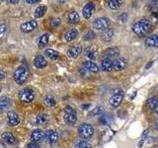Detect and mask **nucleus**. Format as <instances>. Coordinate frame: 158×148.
I'll use <instances>...</instances> for the list:
<instances>
[{"label":"nucleus","mask_w":158,"mask_h":148,"mask_svg":"<svg viewBox=\"0 0 158 148\" xmlns=\"http://www.w3.org/2000/svg\"><path fill=\"white\" fill-rule=\"evenodd\" d=\"M148 1H150V2H156V1H158V0H148Z\"/></svg>","instance_id":"nucleus-47"},{"label":"nucleus","mask_w":158,"mask_h":148,"mask_svg":"<svg viewBox=\"0 0 158 148\" xmlns=\"http://www.w3.org/2000/svg\"><path fill=\"white\" fill-rule=\"evenodd\" d=\"M154 127H155V130L158 131V120L155 121V125H154Z\"/></svg>","instance_id":"nucleus-44"},{"label":"nucleus","mask_w":158,"mask_h":148,"mask_svg":"<svg viewBox=\"0 0 158 148\" xmlns=\"http://www.w3.org/2000/svg\"><path fill=\"white\" fill-rule=\"evenodd\" d=\"M27 148H40V145L38 144L37 142H30L28 143V145H27Z\"/></svg>","instance_id":"nucleus-38"},{"label":"nucleus","mask_w":158,"mask_h":148,"mask_svg":"<svg viewBox=\"0 0 158 148\" xmlns=\"http://www.w3.org/2000/svg\"><path fill=\"white\" fill-rule=\"evenodd\" d=\"M158 105V98L157 97H151L147 100L146 102V107L150 110H155V108Z\"/></svg>","instance_id":"nucleus-26"},{"label":"nucleus","mask_w":158,"mask_h":148,"mask_svg":"<svg viewBox=\"0 0 158 148\" xmlns=\"http://www.w3.org/2000/svg\"><path fill=\"white\" fill-rule=\"evenodd\" d=\"M101 68L103 71H112L114 69V61L111 58L104 57L101 62Z\"/></svg>","instance_id":"nucleus-11"},{"label":"nucleus","mask_w":158,"mask_h":148,"mask_svg":"<svg viewBox=\"0 0 158 148\" xmlns=\"http://www.w3.org/2000/svg\"><path fill=\"white\" fill-rule=\"evenodd\" d=\"M84 53H85V56L89 59H94V58L96 57V51H94L92 47H87L85 49V51H84Z\"/></svg>","instance_id":"nucleus-32"},{"label":"nucleus","mask_w":158,"mask_h":148,"mask_svg":"<svg viewBox=\"0 0 158 148\" xmlns=\"http://www.w3.org/2000/svg\"><path fill=\"white\" fill-rule=\"evenodd\" d=\"M101 37H102V39H103L104 42H110V41H112V39L114 37V30L110 29V28L104 30L102 35H101Z\"/></svg>","instance_id":"nucleus-18"},{"label":"nucleus","mask_w":158,"mask_h":148,"mask_svg":"<svg viewBox=\"0 0 158 148\" xmlns=\"http://www.w3.org/2000/svg\"><path fill=\"white\" fill-rule=\"evenodd\" d=\"M118 53H120V51L117 48V47H113V48H109L105 51V57H108V58H111L112 60L113 59H115L118 56Z\"/></svg>","instance_id":"nucleus-21"},{"label":"nucleus","mask_w":158,"mask_h":148,"mask_svg":"<svg viewBox=\"0 0 158 148\" xmlns=\"http://www.w3.org/2000/svg\"><path fill=\"white\" fill-rule=\"evenodd\" d=\"M94 38H95V33H94V31H92V30H90V31L85 35L84 39H85V41H91Z\"/></svg>","instance_id":"nucleus-36"},{"label":"nucleus","mask_w":158,"mask_h":148,"mask_svg":"<svg viewBox=\"0 0 158 148\" xmlns=\"http://www.w3.org/2000/svg\"><path fill=\"white\" fill-rule=\"evenodd\" d=\"M48 39H49V36L48 34H44L43 36H41V38H40V39H39V47L44 48V47H46L48 43Z\"/></svg>","instance_id":"nucleus-30"},{"label":"nucleus","mask_w":158,"mask_h":148,"mask_svg":"<svg viewBox=\"0 0 158 148\" xmlns=\"http://www.w3.org/2000/svg\"><path fill=\"white\" fill-rule=\"evenodd\" d=\"M127 66V60L123 57H118L114 60V69L117 71H121Z\"/></svg>","instance_id":"nucleus-13"},{"label":"nucleus","mask_w":158,"mask_h":148,"mask_svg":"<svg viewBox=\"0 0 158 148\" xmlns=\"http://www.w3.org/2000/svg\"><path fill=\"white\" fill-rule=\"evenodd\" d=\"M75 148H92V145L86 140H78L75 143Z\"/></svg>","instance_id":"nucleus-31"},{"label":"nucleus","mask_w":158,"mask_h":148,"mask_svg":"<svg viewBox=\"0 0 158 148\" xmlns=\"http://www.w3.org/2000/svg\"><path fill=\"white\" fill-rule=\"evenodd\" d=\"M68 21L70 24H78L80 21V17L79 14L75 11V10H71L68 14Z\"/></svg>","instance_id":"nucleus-20"},{"label":"nucleus","mask_w":158,"mask_h":148,"mask_svg":"<svg viewBox=\"0 0 158 148\" xmlns=\"http://www.w3.org/2000/svg\"><path fill=\"white\" fill-rule=\"evenodd\" d=\"M44 53H46V56L49 59H52V60H56V59L58 58V56H59L58 52L56 51H54V49H52V48H48V49H46Z\"/></svg>","instance_id":"nucleus-28"},{"label":"nucleus","mask_w":158,"mask_h":148,"mask_svg":"<svg viewBox=\"0 0 158 148\" xmlns=\"http://www.w3.org/2000/svg\"><path fill=\"white\" fill-rule=\"evenodd\" d=\"M34 64H35V66H36L37 68H44L47 66V60H46V58H44L43 56H37L36 57H35L34 59Z\"/></svg>","instance_id":"nucleus-16"},{"label":"nucleus","mask_w":158,"mask_h":148,"mask_svg":"<svg viewBox=\"0 0 158 148\" xmlns=\"http://www.w3.org/2000/svg\"><path fill=\"white\" fill-rule=\"evenodd\" d=\"M103 112H104V109H103V107H101V106H98V107H96L94 110L91 112V115L92 116H96V115H101V113H103Z\"/></svg>","instance_id":"nucleus-34"},{"label":"nucleus","mask_w":158,"mask_h":148,"mask_svg":"<svg viewBox=\"0 0 158 148\" xmlns=\"http://www.w3.org/2000/svg\"><path fill=\"white\" fill-rule=\"evenodd\" d=\"M123 4V0H107V5L110 9L117 10Z\"/></svg>","instance_id":"nucleus-25"},{"label":"nucleus","mask_w":158,"mask_h":148,"mask_svg":"<svg viewBox=\"0 0 158 148\" xmlns=\"http://www.w3.org/2000/svg\"><path fill=\"white\" fill-rule=\"evenodd\" d=\"M93 11H94V3L93 2H87L85 4V6L83 7V11H82V14H83V17L85 19H90L92 14H93Z\"/></svg>","instance_id":"nucleus-9"},{"label":"nucleus","mask_w":158,"mask_h":148,"mask_svg":"<svg viewBox=\"0 0 158 148\" xmlns=\"http://www.w3.org/2000/svg\"><path fill=\"white\" fill-rule=\"evenodd\" d=\"M83 67L84 69H86L87 71H90V72H93V73H97L99 71V67L98 65L93 61H90V60H87L83 63Z\"/></svg>","instance_id":"nucleus-14"},{"label":"nucleus","mask_w":158,"mask_h":148,"mask_svg":"<svg viewBox=\"0 0 158 148\" xmlns=\"http://www.w3.org/2000/svg\"><path fill=\"white\" fill-rule=\"evenodd\" d=\"M145 44L150 47H158V35H152V36L146 38Z\"/></svg>","instance_id":"nucleus-15"},{"label":"nucleus","mask_w":158,"mask_h":148,"mask_svg":"<svg viewBox=\"0 0 158 148\" xmlns=\"http://www.w3.org/2000/svg\"><path fill=\"white\" fill-rule=\"evenodd\" d=\"M38 27V23L35 21V20H31V21H28L26 23H24L21 25V31L23 33H30L34 31L35 29Z\"/></svg>","instance_id":"nucleus-7"},{"label":"nucleus","mask_w":158,"mask_h":148,"mask_svg":"<svg viewBox=\"0 0 158 148\" xmlns=\"http://www.w3.org/2000/svg\"><path fill=\"white\" fill-rule=\"evenodd\" d=\"M2 139L8 144H14L16 142V137L11 132H4L2 134Z\"/></svg>","instance_id":"nucleus-24"},{"label":"nucleus","mask_w":158,"mask_h":148,"mask_svg":"<svg viewBox=\"0 0 158 148\" xmlns=\"http://www.w3.org/2000/svg\"><path fill=\"white\" fill-rule=\"evenodd\" d=\"M154 111H155V113H156V115H158V105H157V107L155 108V110H154Z\"/></svg>","instance_id":"nucleus-46"},{"label":"nucleus","mask_w":158,"mask_h":148,"mask_svg":"<svg viewBox=\"0 0 158 148\" xmlns=\"http://www.w3.org/2000/svg\"><path fill=\"white\" fill-rule=\"evenodd\" d=\"M5 78H6V72L0 69V81H3Z\"/></svg>","instance_id":"nucleus-39"},{"label":"nucleus","mask_w":158,"mask_h":148,"mask_svg":"<svg viewBox=\"0 0 158 148\" xmlns=\"http://www.w3.org/2000/svg\"><path fill=\"white\" fill-rule=\"evenodd\" d=\"M110 20L108 18H99V19H96L95 21L93 22L92 26L95 30H100V31H104V30H106L109 28L110 26Z\"/></svg>","instance_id":"nucleus-6"},{"label":"nucleus","mask_w":158,"mask_h":148,"mask_svg":"<svg viewBox=\"0 0 158 148\" xmlns=\"http://www.w3.org/2000/svg\"><path fill=\"white\" fill-rule=\"evenodd\" d=\"M0 148H6V145L3 144L2 142H0Z\"/></svg>","instance_id":"nucleus-45"},{"label":"nucleus","mask_w":158,"mask_h":148,"mask_svg":"<svg viewBox=\"0 0 158 148\" xmlns=\"http://www.w3.org/2000/svg\"><path fill=\"white\" fill-rule=\"evenodd\" d=\"M11 105V101L7 97H1L0 98V113H3Z\"/></svg>","instance_id":"nucleus-19"},{"label":"nucleus","mask_w":158,"mask_h":148,"mask_svg":"<svg viewBox=\"0 0 158 148\" xmlns=\"http://www.w3.org/2000/svg\"><path fill=\"white\" fill-rule=\"evenodd\" d=\"M44 138H46L48 143L53 144V143H56L58 139V133L53 130H47L46 134H44Z\"/></svg>","instance_id":"nucleus-8"},{"label":"nucleus","mask_w":158,"mask_h":148,"mask_svg":"<svg viewBox=\"0 0 158 148\" xmlns=\"http://www.w3.org/2000/svg\"><path fill=\"white\" fill-rule=\"evenodd\" d=\"M94 133V128L90 123L84 122L78 127V134L83 139H88L90 138Z\"/></svg>","instance_id":"nucleus-4"},{"label":"nucleus","mask_w":158,"mask_h":148,"mask_svg":"<svg viewBox=\"0 0 158 148\" xmlns=\"http://www.w3.org/2000/svg\"><path fill=\"white\" fill-rule=\"evenodd\" d=\"M0 92H1V87H0Z\"/></svg>","instance_id":"nucleus-48"},{"label":"nucleus","mask_w":158,"mask_h":148,"mask_svg":"<svg viewBox=\"0 0 158 148\" xmlns=\"http://www.w3.org/2000/svg\"><path fill=\"white\" fill-rule=\"evenodd\" d=\"M44 103H46V105L48 107H53L56 104V99H54L52 96H49V95L44 98Z\"/></svg>","instance_id":"nucleus-33"},{"label":"nucleus","mask_w":158,"mask_h":148,"mask_svg":"<svg viewBox=\"0 0 158 148\" xmlns=\"http://www.w3.org/2000/svg\"><path fill=\"white\" fill-rule=\"evenodd\" d=\"M151 22L147 19H141L139 21H136L132 26V31L136 36L144 37L147 33L150 31Z\"/></svg>","instance_id":"nucleus-1"},{"label":"nucleus","mask_w":158,"mask_h":148,"mask_svg":"<svg viewBox=\"0 0 158 148\" xmlns=\"http://www.w3.org/2000/svg\"><path fill=\"white\" fill-rule=\"evenodd\" d=\"M28 76H29V70L26 66L18 67L13 74L14 81L17 84H19V85H22V84H24L25 82H26Z\"/></svg>","instance_id":"nucleus-2"},{"label":"nucleus","mask_w":158,"mask_h":148,"mask_svg":"<svg viewBox=\"0 0 158 148\" xmlns=\"http://www.w3.org/2000/svg\"><path fill=\"white\" fill-rule=\"evenodd\" d=\"M7 117H8V125L10 126H16L19 125L20 118H19V116L15 112H8Z\"/></svg>","instance_id":"nucleus-10"},{"label":"nucleus","mask_w":158,"mask_h":148,"mask_svg":"<svg viewBox=\"0 0 158 148\" xmlns=\"http://www.w3.org/2000/svg\"><path fill=\"white\" fill-rule=\"evenodd\" d=\"M48 121V116L46 113H42V115H39L36 118V122L39 125H47Z\"/></svg>","instance_id":"nucleus-27"},{"label":"nucleus","mask_w":158,"mask_h":148,"mask_svg":"<svg viewBox=\"0 0 158 148\" xmlns=\"http://www.w3.org/2000/svg\"><path fill=\"white\" fill-rule=\"evenodd\" d=\"M60 23H61V20L59 19V18H57V17L52 18V21H51V25H52V27H53V28L58 27L59 25H60Z\"/></svg>","instance_id":"nucleus-35"},{"label":"nucleus","mask_w":158,"mask_h":148,"mask_svg":"<svg viewBox=\"0 0 158 148\" xmlns=\"http://www.w3.org/2000/svg\"><path fill=\"white\" fill-rule=\"evenodd\" d=\"M40 0H26V2L28 4H35V3H38Z\"/></svg>","instance_id":"nucleus-41"},{"label":"nucleus","mask_w":158,"mask_h":148,"mask_svg":"<svg viewBox=\"0 0 158 148\" xmlns=\"http://www.w3.org/2000/svg\"><path fill=\"white\" fill-rule=\"evenodd\" d=\"M5 31H6V26H5L4 24H1L0 25V36L3 35L5 33Z\"/></svg>","instance_id":"nucleus-40"},{"label":"nucleus","mask_w":158,"mask_h":148,"mask_svg":"<svg viewBox=\"0 0 158 148\" xmlns=\"http://www.w3.org/2000/svg\"><path fill=\"white\" fill-rule=\"evenodd\" d=\"M127 18H128V16H127V13H123V14H121V16H120V22H122L123 24L127 23Z\"/></svg>","instance_id":"nucleus-37"},{"label":"nucleus","mask_w":158,"mask_h":148,"mask_svg":"<svg viewBox=\"0 0 158 148\" xmlns=\"http://www.w3.org/2000/svg\"><path fill=\"white\" fill-rule=\"evenodd\" d=\"M34 98H35L34 92L29 88H25L19 92L20 101H22L24 103H31V102H33Z\"/></svg>","instance_id":"nucleus-5"},{"label":"nucleus","mask_w":158,"mask_h":148,"mask_svg":"<svg viewBox=\"0 0 158 148\" xmlns=\"http://www.w3.org/2000/svg\"><path fill=\"white\" fill-rule=\"evenodd\" d=\"M78 36V32L76 29H69L68 31L64 34V39L66 42H72Z\"/></svg>","instance_id":"nucleus-17"},{"label":"nucleus","mask_w":158,"mask_h":148,"mask_svg":"<svg viewBox=\"0 0 158 148\" xmlns=\"http://www.w3.org/2000/svg\"><path fill=\"white\" fill-rule=\"evenodd\" d=\"M123 94L120 93V94H115V95H113L111 98H110V100H109V103H110V105L112 107H118L121 105V103L123 102Z\"/></svg>","instance_id":"nucleus-12"},{"label":"nucleus","mask_w":158,"mask_h":148,"mask_svg":"<svg viewBox=\"0 0 158 148\" xmlns=\"http://www.w3.org/2000/svg\"><path fill=\"white\" fill-rule=\"evenodd\" d=\"M80 52H81V47H72L70 48H68L67 56L70 58H76Z\"/></svg>","instance_id":"nucleus-23"},{"label":"nucleus","mask_w":158,"mask_h":148,"mask_svg":"<svg viewBox=\"0 0 158 148\" xmlns=\"http://www.w3.org/2000/svg\"><path fill=\"white\" fill-rule=\"evenodd\" d=\"M43 137H44V132L42 130H35L31 133V139L34 142H38L40 140H42Z\"/></svg>","instance_id":"nucleus-22"},{"label":"nucleus","mask_w":158,"mask_h":148,"mask_svg":"<svg viewBox=\"0 0 158 148\" xmlns=\"http://www.w3.org/2000/svg\"><path fill=\"white\" fill-rule=\"evenodd\" d=\"M152 64H153V60H150L149 62H148L147 64H146V66H145V68L146 69H149L151 66H152Z\"/></svg>","instance_id":"nucleus-42"},{"label":"nucleus","mask_w":158,"mask_h":148,"mask_svg":"<svg viewBox=\"0 0 158 148\" xmlns=\"http://www.w3.org/2000/svg\"><path fill=\"white\" fill-rule=\"evenodd\" d=\"M47 12V7L44 5H41L39 6L36 10H35V17L36 18H42Z\"/></svg>","instance_id":"nucleus-29"},{"label":"nucleus","mask_w":158,"mask_h":148,"mask_svg":"<svg viewBox=\"0 0 158 148\" xmlns=\"http://www.w3.org/2000/svg\"><path fill=\"white\" fill-rule=\"evenodd\" d=\"M64 121H65L68 125H75L77 121V113L74 109H72L70 106H66L64 108V115H63Z\"/></svg>","instance_id":"nucleus-3"},{"label":"nucleus","mask_w":158,"mask_h":148,"mask_svg":"<svg viewBox=\"0 0 158 148\" xmlns=\"http://www.w3.org/2000/svg\"><path fill=\"white\" fill-rule=\"evenodd\" d=\"M18 1L19 0H7V2L10 4H16V3H18Z\"/></svg>","instance_id":"nucleus-43"}]
</instances>
